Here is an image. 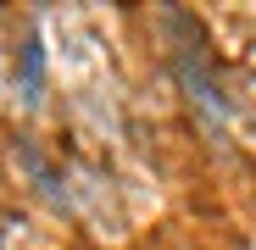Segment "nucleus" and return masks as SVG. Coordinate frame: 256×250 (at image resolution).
<instances>
[{"instance_id": "f257e3e1", "label": "nucleus", "mask_w": 256, "mask_h": 250, "mask_svg": "<svg viewBox=\"0 0 256 250\" xmlns=\"http://www.w3.org/2000/svg\"><path fill=\"white\" fill-rule=\"evenodd\" d=\"M22 78H28V100H34V89H39V45H28V56H22Z\"/></svg>"}]
</instances>
